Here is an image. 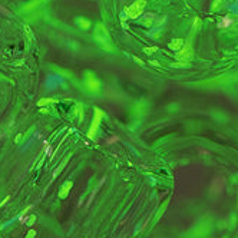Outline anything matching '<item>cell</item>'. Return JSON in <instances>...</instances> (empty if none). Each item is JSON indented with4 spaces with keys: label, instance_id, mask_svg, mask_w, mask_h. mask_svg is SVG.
Returning <instances> with one entry per match:
<instances>
[{
    "label": "cell",
    "instance_id": "cell-5",
    "mask_svg": "<svg viewBox=\"0 0 238 238\" xmlns=\"http://www.w3.org/2000/svg\"><path fill=\"white\" fill-rule=\"evenodd\" d=\"M144 6H145V2H136V3H134V5L126 10V13H128L131 17H134V19H135V17H139V15H141L142 10H144Z\"/></svg>",
    "mask_w": 238,
    "mask_h": 238
},
{
    "label": "cell",
    "instance_id": "cell-1",
    "mask_svg": "<svg viewBox=\"0 0 238 238\" xmlns=\"http://www.w3.org/2000/svg\"><path fill=\"white\" fill-rule=\"evenodd\" d=\"M103 116H105L103 111H101L99 108H95L93 121H92V124H91L89 131H88V138H89V139H93V138L96 136V132H98V129H99V125H101V121H102Z\"/></svg>",
    "mask_w": 238,
    "mask_h": 238
},
{
    "label": "cell",
    "instance_id": "cell-14",
    "mask_svg": "<svg viewBox=\"0 0 238 238\" xmlns=\"http://www.w3.org/2000/svg\"><path fill=\"white\" fill-rule=\"evenodd\" d=\"M118 141H119V138L116 135H114V136H111V138L106 139V145H112V144H115V142H118Z\"/></svg>",
    "mask_w": 238,
    "mask_h": 238
},
{
    "label": "cell",
    "instance_id": "cell-8",
    "mask_svg": "<svg viewBox=\"0 0 238 238\" xmlns=\"http://www.w3.org/2000/svg\"><path fill=\"white\" fill-rule=\"evenodd\" d=\"M32 208H33V205H29L26 210H25V211H23L22 214L19 215V221L22 222V224H26V221H27V211H30Z\"/></svg>",
    "mask_w": 238,
    "mask_h": 238
},
{
    "label": "cell",
    "instance_id": "cell-4",
    "mask_svg": "<svg viewBox=\"0 0 238 238\" xmlns=\"http://www.w3.org/2000/svg\"><path fill=\"white\" fill-rule=\"evenodd\" d=\"M225 178L224 177H217V178L212 179L211 182V191L212 194H220L222 190H224V187H225Z\"/></svg>",
    "mask_w": 238,
    "mask_h": 238
},
{
    "label": "cell",
    "instance_id": "cell-13",
    "mask_svg": "<svg viewBox=\"0 0 238 238\" xmlns=\"http://www.w3.org/2000/svg\"><path fill=\"white\" fill-rule=\"evenodd\" d=\"M35 221H36V215L35 214H32V215L27 218V221H26V225L27 227H32L33 224H35Z\"/></svg>",
    "mask_w": 238,
    "mask_h": 238
},
{
    "label": "cell",
    "instance_id": "cell-11",
    "mask_svg": "<svg viewBox=\"0 0 238 238\" xmlns=\"http://www.w3.org/2000/svg\"><path fill=\"white\" fill-rule=\"evenodd\" d=\"M43 144H45V154H46L48 157L53 158V151H52V145H50V144H49L48 141H45Z\"/></svg>",
    "mask_w": 238,
    "mask_h": 238
},
{
    "label": "cell",
    "instance_id": "cell-7",
    "mask_svg": "<svg viewBox=\"0 0 238 238\" xmlns=\"http://www.w3.org/2000/svg\"><path fill=\"white\" fill-rule=\"evenodd\" d=\"M184 46V40L182 39H175L172 43H169V48L174 49V50H178L179 48H182Z\"/></svg>",
    "mask_w": 238,
    "mask_h": 238
},
{
    "label": "cell",
    "instance_id": "cell-2",
    "mask_svg": "<svg viewBox=\"0 0 238 238\" xmlns=\"http://www.w3.org/2000/svg\"><path fill=\"white\" fill-rule=\"evenodd\" d=\"M85 89L91 93H98L99 89H101V83L96 79V76L92 75V73H88L86 78H85Z\"/></svg>",
    "mask_w": 238,
    "mask_h": 238
},
{
    "label": "cell",
    "instance_id": "cell-10",
    "mask_svg": "<svg viewBox=\"0 0 238 238\" xmlns=\"http://www.w3.org/2000/svg\"><path fill=\"white\" fill-rule=\"evenodd\" d=\"M69 158H71V155H69V157H66L65 159H63V162H62V164L59 165V167H58L56 169H55V172H53V178H56V177H58V174H59L60 171L63 169V167H65L66 164H68V161H69Z\"/></svg>",
    "mask_w": 238,
    "mask_h": 238
},
{
    "label": "cell",
    "instance_id": "cell-9",
    "mask_svg": "<svg viewBox=\"0 0 238 238\" xmlns=\"http://www.w3.org/2000/svg\"><path fill=\"white\" fill-rule=\"evenodd\" d=\"M231 25H233V20H231L230 17H222V20L218 23V26L221 27V29H225V27L231 26Z\"/></svg>",
    "mask_w": 238,
    "mask_h": 238
},
{
    "label": "cell",
    "instance_id": "cell-17",
    "mask_svg": "<svg viewBox=\"0 0 238 238\" xmlns=\"http://www.w3.org/2000/svg\"><path fill=\"white\" fill-rule=\"evenodd\" d=\"M9 200H10V197H6L5 200H3V202H0V207H2V205H5V204H6V202H7Z\"/></svg>",
    "mask_w": 238,
    "mask_h": 238
},
{
    "label": "cell",
    "instance_id": "cell-6",
    "mask_svg": "<svg viewBox=\"0 0 238 238\" xmlns=\"http://www.w3.org/2000/svg\"><path fill=\"white\" fill-rule=\"evenodd\" d=\"M72 185H73L72 181H68V182L63 184V187H62V190H60V192H59V198L63 200V198L68 197V194H69V191H71V188H72Z\"/></svg>",
    "mask_w": 238,
    "mask_h": 238
},
{
    "label": "cell",
    "instance_id": "cell-16",
    "mask_svg": "<svg viewBox=\"0 0 238 238\" xmlns=\"http://www.w3.org/2000/svg\"><path fill=\"white\" fill-rule=\"evenodd\" d=\"M35 237H36V231H35V230H30L26 235V238H35Z\"/></svg>",
    "mask_w": 238,
    "mask_h": 238
},
{
    "label": "cell",
    "instance_id": "cell-3",
    "mask_svg": "<svg viewBox=\"0 0 238 238\" xmlns=\"http://www.w3.org/2000/svg\"><path fill=\"white\" fill-rule=\"evenodd\" d=\"M95 38H96V40L102 45V46L111 48V39H109V36H108L106 29H105L102 25H98V26H96V30H95Z\"/></svg>",
    "mask_w": 238,
    "mask_h": 238
},
{
    "label": "cell",
    "instance_id": "cell-12",
    "mask_svg": "<svg viewBox=\"0 0 238 238\" xmlns=\"http://www.w3.org/2000/svg\"><path fill=\"white\" fill-rule=\"evenodd\" d=\"M58 102L56 99H52V98H48V99H42L38 102V106H45V105H49V103H55Z\"/></svg>",
    "mask_w": 238,
    "mask_h": 238
},
{
    "label": "cell",
    "instance_id": "cell-15",
    "mask_svg": "<svg viewBox=\"0 0 238 238\" xmlns=\"http://www.w3.org/2000/svg\"><path fill=\"white\" fill-rule=\"evenodd\" d=\"M78 23H79V26L83 27V29H88V27H89V22L83 20V19H79V20H78Z\"/></svg>",
    "mask_w": 238,
    "mask_h": 238
}]
</instances>
